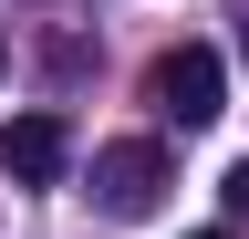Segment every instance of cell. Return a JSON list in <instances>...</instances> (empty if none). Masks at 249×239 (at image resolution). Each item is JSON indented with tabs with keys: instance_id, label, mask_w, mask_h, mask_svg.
Masks as SVG:
<instances>
[{
	"instance_id": "obj_1",
	"label": "cell",
	"mask_w": 249,
	"mask_h": 239,
	"mask_svg": "<svg viewBox=\"0 0 249 239\" xmlns=\"http://www.w3.org/2000/svg\"><path fill=\"white\" fill-rule=\"evenodd\" d=\"M145 94L166 104L177 125H218V114H229V73H218V52H208V42H177V52H156Z\"/></svg>"
},
{
	"instance_id": "obj_2",
	"label": "cell",
	"mask_w": 249,
	"mask_h": 239,
	"mask_svg": "<svg viewBox=\"0 0 249 239\" xmlns=\"http://www.w3.org/2000/svg\"><path fill=\"white\" fill-rule=\"evenodd\" d=\"M93 198L114 208V219H156V198H166V146H145V135H124L93 156Z\"/></svg>"
},
{
	"instance_id": "obj_3",
	"label": "cell",
	"mask_w": 249,
	"mask_h": 239,
	"mask_svg": "<svg viewBox=\"0 0 249 239\" xmlns=\"http://www.w3.org/2000/svg\"><path fill=\"white\" fill-rule=\"evenodd\" d=\"M0 166H11L21 187H52V177L73 166V125H62V114H11V125H0Z\"/></svg>"
},
{
	"instance_id": "obj_4",
	"label": "cell",
	"mask_w": 249,
	"mask_h": 239,
	"mask_svg": "<svg viewBox=\"0 0 249 239\" xmlns=\"http://www.w3.org/2000/svg\"><path fill=\"white\" fill-rule=\"evenodd\" d=\"M229 208H239V219H249V156L229 166Z\"/></svg>"
},
{
	"instance_id": "obj_5",
	"label": "cell",
	"mask_w": 249,
	"mask_h": 239,
	"mask_svg": "<svg viewBox=\"0 0 249 239\" xmlns=\"http://www.w3.org/2000/svg\"><path fill=\"white\" fill-rule=\"evenodd\" d=\"M197 239H218V229H197Z\"/></svg>"
},
{
	"instance_id": "obj_6",
	"label": "cell",
	"mask_w": 249,
	"mask_h": 239,
	"mask_svg": "<svg viewBox=\"0 0 249 239\" xmlns=\"http://www.w3.org/2000/svg\"><path fill=\"white\" fill-rule=\"evenodd\" d=\"M0 63H11V52H0Z\"/></svg>"
}]
</instances>
